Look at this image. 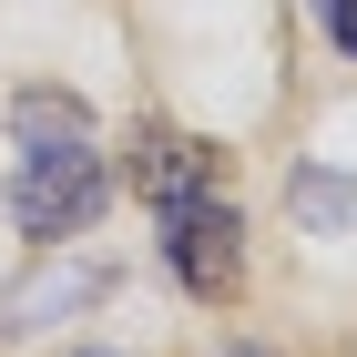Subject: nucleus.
<instances>
[{
	"mask_svg": "<svg viewBox=\"0 0 357 357\" xmlns=\"http://www.w3.org/2000/svg\"><path fill=\"white\" fill-rule=\"evenodd\" d=\"M102 204H112V174H102L92 143H72V153H21V174H10V225H21L31 245L82 235Z\"/></svg>",
	"mask_w": 357,
	"mask_h": 357,
	"instance_id": "f257e3e1",
	"label": "nucleus"
},
{
	"mask_svg": "<svg viewBox=\"0 0 357 357\" xmlns=\"http://www.w3.org/2000/svg\"><path fill=\"white\" fill-rule=\"evenodd\" d=\"M164 266L184 275L194 296H235L245 286V225H235V204L215 184L184 194V204H164Z\"/></svg>",
	"mask_w": 357,
	"mask_h": 357,
	"instance_id": "f03ea898",
	"label": "nucleus"
},
{
	"mask_svg": "<svg viewBox=\"0 0 357 357\" xmlns=\"http://www.w3.org/2000/svg\"><path fill=\"white\" fill-rule=\"evenodd\" d=\"M204 184H215V153H204L194 133H143L133 143V194L153 204V215L184 204V194H204Z\"/></svg>",
	"mask_w": 357,
	"mask_h": 357,
	"instance_id": "7ed1b4c3",
	"label": "nucleus"
},
{
	"mask_svg": "<svg viewBox=\"0 0 357 357\" xmlns=\"http://www.w3.org/2000/svg\"><path fill=\"white\" fill-rule=\"evenodd\" d=\"M10 143L21 153H72V143H92V112L72 92H21L10 102Z\"/></svg>",
	"mask_w": 357,
	"mask_h": 357,
	"instance_id": "20e7f679",
	"label": "nucleus"
},
{
	"mask_svg": "<svg viewBox=\"0 0 357 357\" xmlns=\"http://www.w3.org/2000/svg\"><path fill=\"white\" fill-rule=\"evenodd\" d=\"M286 204H296L317 235H357V174H327V164H296L286 174Z\"/></svg>",
	"mask_w": 357,
	"mask_h": 357,
	"instance_id": "39448f33",
	"label": "nucleus"
},
{
	"mask_svg": "<svg viewBox=\"0 0 357 357\" xmlns=\"http://www.w3.org/2000/svg\"><path fill=\"white\" fill-rule=\"evenodd\" d=\"M112 286V266H61L52 286H21V296L0 306V327H41V317H61V306H82V296H102Z\"/></svg>",
	"mask_w": 357,
	"mask_h": 357,
	"instance_id": "423d86ee",
	"label": "nucleus"
},
{
	"mask_svg": "<svg viewBox=\"0 0 357 357\" xmlns=\"http://www.w3.org/2000/svg\"><path fill=\"white\" fill-rule=\"evenodd\" d=\"M306 10L327 21V41H337V52H357V0H306Z\"/></svg>",
	"mask_w": 357,
	"mask_h": 357,
	"instance_id": "0eeeda50",
	"label": "nucleus"
},
{
	"mask_svg": "<svg viewBox=\"0 0 357 357\" xmlns=\"http://www.w3.org/2000/svg\"><path fill=\"white\" fill-rule=\"evenodd\" d=\"M225 357H266V347H225Z\"/></svg>",
	"mask_w": 357,
	"mask_h": 357,
	"instance_id": "6e6552de",
	"label": "nucleus"
},
{
	"mask_svg": "<svg viewBox=\"0 0 357 357\" xmlns=\"http://www.w3.org/2000/svg\"><path fill=\"white\" fill-rule=\"evenodd\" d=\"M82 357H102V347H82Z\"/></svg>",
	"mask_w": 357,
	"mask_h": 357,
	"instance_id": "1a4fd4ad",
	"label": "nucleus"
}]
</instances>
